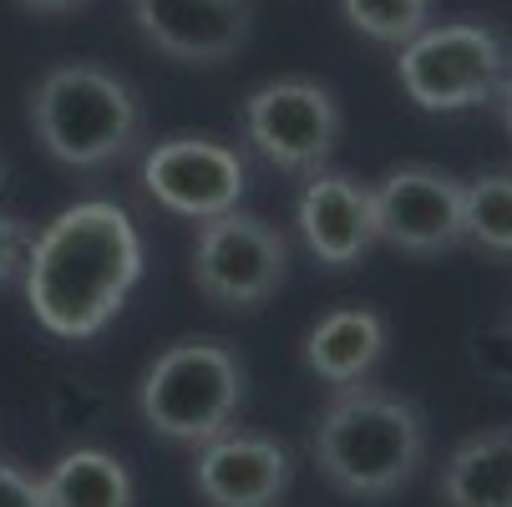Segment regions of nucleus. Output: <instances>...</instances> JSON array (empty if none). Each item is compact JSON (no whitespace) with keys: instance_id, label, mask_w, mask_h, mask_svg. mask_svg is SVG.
Wrapping results in <instances>:
<instances>
[{"instance_id":"21","label":"nucleus","mask_w":512,"mask_h":507,"mask_svg":"<svg viewBox=\"0 0 512 507\" xmlns=\"http://www.w3.org/2000/svg\"><path fill=\"white\" fill-rule=\"evenodd\" d=\"M0 507H46V492L16 462H0Z\"/></svg>"},{"instance_id":"11","label":"nucleus","mask_w":512,"mask_h":507,"mask_svg":"<svg viewBox=\"0 0 512 507\" xmlns=\"http://www.w3.org/2000/svg\"><path fill=\"white\" fill-rule=\"evenodd\" d=\"M289 477V447L259 431H224L203 442L193 462V487L208 507H274L289 492Z\"/></svg>"},{"instance_id":"23","label":"nucleus","mask_w":512,"mask_h":507,"mask_svg":"<svg viewBox=\"0 0 512 507\" xmlns=\"http://www.w3.org/2000/svg\"><path fill=\"white\" fill-rule=\"evenodd\" d=\"M21 11H36V16H61V11H77L87 0H16Z\"/></svg>"},{"instance_id":"6","label":"nucleus","mask_w":512,"mask_h":507,"mask_svg":"<svg viewBox=\"0 0 512 507\" xmlns=\"http://www.w3.org/2000/svg\"><path fill=\"white\" fill-rule=\"evenodd\" d=\"M289 274L284 234L259 213L229 208L218 219H203L193 234V284L218 310H259L279 295Z\"/></svg>"},{"instance_id":"24","label":"nucleus","mask_w":512,"mask_h":507,"mask_svg":"<svg viewBox=\"0 0 512 507\" xmlns=\"http://www.w3.org/2000/svg\"><path fill=\"white\" fill-rule=\"evenodd\" d=\"M11 178H16V163H11V153H6V148H0V198H6Z\"/></svg>"},{"instance_id":"1","label":"nucleus","mask_w":512,"mask_h":507,"mask_svg":"<svg viewBox=\"0 0 512 507\" xmlns=\"http://www.w3.org/2000/svg\"><path fill=\"white\" fill-rule=\"evenodd\" d=\"M142 279V239L132 213L112 198L61 208L31 239L21 284L41 330L56 340L102 335Z\"/></svg>"},{"instance_id":"8","label":"nucleus","mask_w":512,"mask_h":507,"mask_svg":"<svg viewBox=\"0 0 512 507\" xmlns=\"http://www.w3.org/2000/svg\"><path fill=\"white\" fill-rule=\"evenodd\" d=\"M142 188L153 193V203H163L178 219H218V213L239 208L244 188H249V163L239 148L218 137H163L158 148L142 158Z\"/></svg>"},{"instance_id":"20","label":"nucleus","mask_w":512,"mask_h":507,"mask_svg":"<svg viewBox=\"0 0 512 507\" xmlns=\"http://www.w3.org/2000/svg\"><path fill=\"white\" fill-rule=\"evenodd\" d=\"M26 254H31V229L16 219V213H0V289H6L11 279H21Z\"/></svg>"},{"instance_id":"17","label":"nucleus","mask_w":512,"mask_h":507,"mask_svg":"<svg viewBox=\"0 0 512 507\" xmlns=\"http://www.w3.org/2000/svg\"><path fill=\"white\" fill-rule=\"evenodd\" d=\"M340 6L360 36H371L381 46H406L411 36L426 31V16H431V0H340Z\"/></svg>"},{"instance_id":"3","label":"nucleus","mask_w":512,"mask_h":507,"mask_svg":"<svg viewBox=\"0 0 512 507\" xmlns=\"http://www.w3.org/2000/svg\"><path fill=\"white\" fill-rule=\"evenodd\" d=\"M26 122L36 142L66 168H107L142 137L137 92L92 61H61L31 87Z\"/></svg>"},{"instance_id":"10","label":"nucleus","mask_w":512,"mask_h":507,"mask_svg":"<svg viewBox=\"0 0 512 507\" xmlns=\"http://www.w3.org/2000/svg\"><path fill=\"white\" fill-rule=\"evenodd\" d=\"M132 21L173 61H229L254 26V0H132Z\"/></svg>"},{"instance_id":"5","label":"nucleus","mask_w":512,"mask_h":507,"mask_svg":"<svg viewBox=\"0 0 512 507\" xmlns=\"http://www.w3.org/2000/svg\"><path fill=\"white\" fill-rule=\"evenodd\" d=\"M507 71V51L497 31L477 21L426 26L406 46H396V82L421 112H467L487 107Z\"/></svg>"},{"instance_id":"16","label":"nucleus","mask_w":512,"mask_h":507,"mask_svg":"<svg viewBox=\"0 0 512 507\" xmlns=\"http://www.w3.org/2000/svg\"><path fill=\"white\" fill-rule=\"evenodd\" d=\"M462 234L482 254L512 259V173H482L462 183Z\"/></svg>"},{"instance_id":"9","label":"nucleus","mask_w":512,"mask_h":507,"mask_svg":"<svg viewBox=\"0 0 512 507\" xmlns=\"http://www.w3.org/2000/svg\"><path fill=\"white\" fill-rule=\"evenodd\" d=\"M376 239L401 254L431 259L457 249L462 234V183L431 163H401L371 188Z\"/></svg>"},{"instance_id":"18","label":"nucleus","mask_w":512,"mask_h":507,"mask_svg":"<svg viewBox=\"0 0 512 507\" xmlns=\"http://www.w3.org/2000/svg\"><path fill=\"white\" fill-rule=\"evenodd\" d=\"M472 366H477L482 381L512 386V320L472 330Z\"/></svg>"},{"instance_id":"2","label":"nucleus","mask_w":512,"mask_h":507,"mask_svg":"<svg viewBox=\"0 0 512 507\" xmlns=\"http://www.w3.org/2000/svg\"><path fill=\"white\" fill-rule=\"evenodd\" d=\"M310 457L320 477L345 497L381 502L416 477L426 457V421L406 396L345 386L310 431Z\"/></svg>"},{"instance_id":"22","label":"nucleus","mask_w":512,"mask_h":507,"mask_svg":"<svg viewBox=\"0 0 512 507\" xmlns=\"http://www.w3.org/2000/svg\"><path fill=\"white\" fill-rule=\"evenodd\" d=\"M492 102H497V112H502V127L512 132V61H507V71H502V82H497Z\"/></svg>"},{"instance_id":"13","label":"nucleus","mask_w":512,"mask_h":507,"mask_svg":"<svg viewBox=\"0 0 512 507\" xmlns=\"http://www.w3.org/2000/svg\"><path fill=\"white\" fill-rule=\"evenodd\" d=\"M381 355H386V320L360 305H340L320 315L315 330L305 335V366L335 391L360 386L381 366Z\"/></svg>"},{"instance_id":"4","label":"nucleus","mask_w":512,"mask_h":507,"mask_svg":"<svg viewBox=\"0 0 512 507\" xmlns=\"http://www.w3.org/2000/svg\"><path fill=\"white\" fill-rule=\"evenodd\" d=\"M244 406V360L224 340L168 345L137 386V411L163 442L203 447L224 437Z\"/></svg>"},{"instance_id":"15","label":"nucleus","mask_w":512,"mask_h":507,"mask_svg":"<svg viewBox=\"0 0 512 507\" xmlns=\"http://www.w3.org/2000/svg\"><path fill=\"white\" fill-rule=\"evenodd\" d=\"M46 507H132V472L102 447H71L41 477Z\"/></svg>"},{"instance_id":"7","label":"nucleus","mask_w":512,"mask_h":507,"mask_svg":"<svg viewBox=\"0 0 512 507\" xmlns=\"http://www.w3.org/2000/svg\"><path fill=\"white\" fill-rule=\"evenodd\" d=\"M340 127H345L340 102L315 77H274L244 97L249 148L279 173H300V178L325 173Z\"/></svg>"},{"instance_id":"19","label":"nucleus","mask_w":512,"mask_h":507,"mask_svg":"<svg viewBox=\"0 0 512 507\" xmlns=\"http://www.w3.org/2000/svg\"><path fill=\"white\" fill-rule=\"evenodd\" d=\"M56 396H66V401H77V406H51L56 411V421L66 426V431H92L97 421H102V396H97V386H87V381H61L56 386Z\"/></svg>"},{"instance_id":"12","label":"nucleus","mask_w":512,"mask_h":507,"mask_svg":"<svg viewBox=\"0 0 512 507\" xmlns=\"http://www.w3.org/2000/svg\"><path fill=\"white\" fill-rule=\"evenodd\" d=\"M295 224H300L305 249L325 269H350L376 244L371 188H365L360 178H350V173H315L300 193Z\"/></svg>"},{"instance_id":"14","label":"nucleus","mask_w":512,"mask_h":507,"mask_svg":"<svg viewBox=\"0 0 512 507\" xmlns=\"http://www.w3.org/2000/svg\"><path fill=\"white\" fill-rule=\"evenodd\" d=\"M447 507H512V426L467 437L442 467Z\"/></svg>"}]
</instances>
